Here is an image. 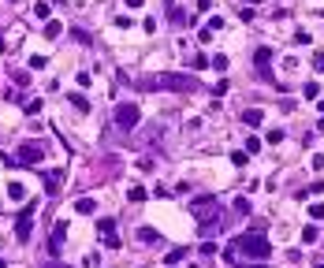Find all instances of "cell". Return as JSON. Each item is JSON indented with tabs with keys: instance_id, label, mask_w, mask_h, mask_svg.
I'll list each match as a JSON object with an SVG mask.
<instances>
[{
	"instance_id": "obj_15",
	"label": "cell",
	"mask_w": 324,
	"mask_h": 268,
	"mask_svg": "<svg viewBox=\"0 0 324 268\" xmlns=\"http://www.w3.org/2000/svg\"><path fill=\"white\" fill-rule=\"evenodd\" d=\"M8 198H11V201H23V198H26L23 183H11V186H8Z\"/></svg>"
},
{
	"instance_id": "obj_4",
	"label": "cell",
	"mask_w": 324,
	"mask_h": 268,
	"mask_svg": "<svg viewBox=\"0 0 324 268\" xmlns=\"http://www.w3.org/2000/svg\"><path fill=\"white\" fill-rule=\"evenodd\" d=\"M34 201L30 205H23V212H19V220H15V238L19 242H30V234H34Z\"/></svg>"
},
{
	"instance_id": "obj_14",
	"label": "cell",
	"mask_w": 324,
	"mask_h": 268,
	"mask_svg": "<svg viewBox=\"0 0 324 268\" xmlns=\"http://www.w3.org/2000/svg\"><path fill=\"white\" fill-rule=\"evenodd\" d=\"M302 97L317 100V97H321V86H317V82H306V86H302Z\"/></svg>"
},
{
	"instance_id": "obj_18",
	"label": "cell",
	"mask_w": 324,
	"mask_h": 268,
	"mask_svg": "<svg viewBox=\"0 0 324 268\" xmlns=\"http://www.w3.org/2000/svg\"><path fill=\"white\" fill-rule=\"evenodd\" d=\"M97 231H101V234H112V231H116V220H108V216L97 220Z\"/></svg>"
},
{
	"instance_id": "obj_23",
	"label": "cell",
	"mask_w": 324,
	"mask_h": 268,
	"mask_svg": "<svg viewBox=\"0 0 324 268\" xmlns=\"http://www.w3.org/2000/svg\"><path fill=\"white\" fill-rule=\"evenodd\" d=\"M309 216H313V220H324V201H313V205H309Z\"/></svg>"
},
{
	"instance_id": "obj_34",
	"label": "cell",
	"mask_w": 324,
	"mask_h": 268,
	"mask_svg": "<svg viewBox=\"0 0 324 268\" xmlns=\"http://www.w3.org/2000/svg\"><path fill=\"white\" fill-rule=\"evenodd\" d=\"M317 134H324V119H321V123H317Z\"/></svg>"
},
{
	"instance_id": "obj_2",
	"label": "cell",
	"mask_w": 324,
	"mask_h": 268,
	"mask_svg": "<svg viewBox=\"0 0 324 268\" xmlns=\"http://www.w3.org/2000/svg\"><path fill=\"white\" fill-rule=\"evenodd\" d=\"M145 90H175V93H194L197 90V78L194 75H171V71H164V75H149L142 78Z\"/></svg>"
},
{
	"instance_id": "obj_27",
	"label": "cell",
	"mask_w": 324,
	"mask_h": 268,
	"mask_svg": "<svg viewBox=\"0 0 324 268\" xmlns=\"http://www.w3.org/2000/svg\"><path fill=\"white\" fill-rule=\"evenodd\" d=\"M82 265H86V268H97V265H101V253H86Z\"/></svg>"
},
{
	"instance_id": "obj_8",
	"label": "cell",
	"mask_w": 324,
	"mask_h": 268,
	"mask_svg": "<svg viewBox=\"0 0 324 268\" xmlns=\"http://www.w3.org/2000/svg\"><path fill=\"white\" fill-rule=\"evenodd\" d=\"M60 179H64L60 171H45V190H49L52 198H56V190H60Z\"/></svg>"
},
{
	"instance_id": "obj_32",
	"label": "cell",
	"mask_w": 324,
	"mask_h": 268,
	"mask_svg": "<svg viewBox=\"0 0 324 268\" xmlns=\"http://www.w3.org/2000/svg\"><path fill=\"white\" fill-rule=\"evenodd\" d=\"M313 168H317V171H324V157H321V153L313 157Z\"/></svg>"
},
{
	"instance_id": "obj_9",
	"label": "cell",
	"mask_w": 324,
	"mask_h": 268,
	"mask_svg": "<svg viewBox=\"0 0 324 268\" xmlns=\"http://www.w3.org/2000/svg\"><path fill=\"white\" fill-rule=\"evenodd\" d=\"M254 64H257V71H264V67L272 64V49H257L254 52Z\"/></svg>"
},
{
	"instance_id": "obj_35",
	"label": "cell",
	"mask_w": 324,
	"mask_h": 268,
	"mask_svg": "<svg viewBox=\"0 0 324 268\" xmlns=\"http://www.w3.org/2000/svg\"><path fill=\"white\" fill-rule=\"evenodd\" d=\"M317 108H321V112H324V97H321V100H317Z\"/></svg>"
},
{
	"instance_id": "obj_6",
	"label": "cell",
	"mask_w": 324,
	"mask_h": 268,
	"mask_svg": "<svg viewBox=\"0 0 324 268\" xmlns=\"http://www.w3.org/2000/svg\"><path fill=\"white\" fill-rule=\"evenodd\" d=\"M242 123H246V127H261L264 123V112L261 108H246V112H242Z\"/></svg>"
},
{
	"instance_id": "obj_10",
	"label": "cell",
	"mask_w": 324,
	"mask_h": 268,
	"mask_svg": "<svg viewBox=\"0 0 324 268\" xmlns=\"http://www.w3.org/2000/svg\"><path fill=\"white\" fill-rule=\"evenodd\" d=\"M213 209H216L213 198H197V201H194V212H197V216H205V212H213Z\"/></svg>"
},
{
	"instance_id": "obj_22",
	"label": "cell",
	"mask_w": 324,
	"mask_h": 268,
	"mask_svg": "<svg viewBox=\"0 0 324 268\" xmlns=\"http://www.w3.org/2000/svg\"><path fill=\"white\" fill-rule=\"evenodd\" d=\"M197 253H205V257H213V253H220V250H216V242H213V238H205V242H201V250H197Z\"/></svg>"
},
{
	"instance_id": "obj_24",
	"label": "cell",
	"mask_w": 324,
	"mask_h": 268,
	"mask_svg": "<svg viewBox=\"0 0 324 268\" xmlns=\"http://www.w3.org/2000/svg\"><path fill=\"white\" fill-rule=\"evenodd\" d=\"M209 64H213V71H227V56H213Z\"/></svg>"
},
{
	"instance_id": "obj_11",
	"label": "cell",
	"mask_w": 324,
	"mask_h": 268,
	"mask_svg": "<svg viewBox=\"0 0 324 268\" xmlns=\"http://www.w3.org/2000/svg\"><path fill=\"white\" fill-rule=\"evenodd\" d=\"M138 238H142V242H161V231H153V227H138Z\"/></svg>"
},
{
	"instance_id": "obj_30",
	"label": "cell",
	"mask_w": 324,
	"mask_h": 268,
	"mask_svg": "<svg viewBox=\"0 0 324 268\" xmlns=\"http://www.w3.org/2000/svg\"><path fill=\"white\" fill-rule=\"evenodd\" d=\"M302 242H317V227H306V231H302Z\"/></svg>"
},
{
	"instance_id": "obj_1",
	"label": "cell",
	"mask_w": 324,
	"mask_h": 268,
	"mask_svg": "<svg viewBox=\"0 0 324 268\" xmlns=\"http://www.w3.org/2000/svg\"><path fill=\"white\" fill-rule=\"evenodd\" d=\"M239 253H246V257H254V261H268V253H272V242H268L261 231L235 234V238H231V246H227V261H235Z\"/></svg>"
},
{
	"instance_id": "obj_29",
	"label": "cell",
	"mask_w": 324,
	"mask_h": 268,
	"mask_svg": "<svg viewBox=\"0 0 324 268\" xmlns=\"http://www.w3.org/2000/svg\"><path fill=\"white\" fill-rule=\"evenodd\" d=\"M257 149H261V138H257V134H254V138H246V153H257Z\"/></svg>"
},
{
	"instance_id": "obj_33",
	"label": "cell",
	"mask_w": 324,
	"mask_h": 268,
	"mask_svg": "<svg viewBox=\"0 0 324 268\" xmlns=\"http://www.w3.org/2000/svg\"><path fill=\"white\" fill-rule=\"evenodd\" d=\"M142 4H145V0H127V8H142Z\"/></svg>"
},
{
	"instance_id": "obj_26",
	"label": "cell",
	"mask_w": 324,
	"mask_h": 268,
	"mask_svg": "<svg viewBox=\"0 0 324 268\" xmlns=\"http://www.w3.org/2000/svg\"><path fill=\"white\" fill-rule=\"evenodd\" d=\"M104 246H108V250H120V234H116V231L104 234Z\"/></svg>"
},
{
	"instance_id": "obj_37",
	"label": "cell",
	"mask_w": 324,
	"mask_h": 268,
	"mask_svg": "<svg viewBox=\"0 0 324 268\" xmlns=\"http://www.w3.org/2000/svg\"><path fill=\"white\" fill-rule=\"evenodd\" d=\"M246 268H264V265H246Z\"/></svg>"
},
{
	"instance_id": "obj_38",
	"label": "cell",
	"mask_w": 324,
	"mask_h": 268,
	"mask_svg": "<svg viewBox=\"0 0 324 268\" xmlns=\"http://www.w3.org/2000/svg\"><path fill=\"white\" fill-rule=\"evenodd\" d=\"M317 268H324V265H317Z\"/></svg>"
},
{
	"instance_id": "obj_3",
	"label": "cell",
	"mask_w": 324,
	"mask_h": 268,
	"mask_svg": "<svg viewBox=\"0 0 324 268\" xmlns=\"http://www.w3.org/2000/svg\"><path fill=\"white\" fill-rule=\"evenodd\" d=\"M116 127H120V131H134L138 127V119H142V108H138V104H130V100H123V104H116Z\"/></svg>"
},
{
	"instance_id": "obj_28",
	"label": "cell",
	"mask_w": 324,
	"mask_h": 268,
	"mask_svg": "<svg viewBox=\"0 0 324 268\" xmlns=\"http://www.w3.org/2000/svg\"><path fill=\"white\" fill-rule=\"evenodd\" d=\"M235 212H242V216H246V212H250V201H246V198H235Z\"/></svg>"
},
{
	"instance_id": "obj_20",
	"label": "cell",
	"mask_w": 324,
	"mask_h": 268,
	"mask_svg": "<svg viewBox=\"0 0 324 268\" xmlns=\"http://www.w3.org/2000/svg\"><path fill=\"white\" fill-rule=\"evenodd\" d=\"M23 112H26V116H37V112H41V100H26V104H23Z\"/></svg>"
},
{
	"instance_id": "obj_7",
	"label": "cell",
	"mask_w": 324,
	"mask_h": 268,
	"mask_svg": "<svg viewBox=\"0 0 324 268\" xmlns=\"http://www.w3.org/2000/svg\"><path fill=\"white\" fill-rule=\"evenodd\" d=\"M75 212H82V216H94V212H97V201H94V198H78V201H75Z\"/></svg>"
},
{
	"instance_id": "obj_17",
	"label": "cell",
	"mask_w": 324,
	"mask_h": 268,
	"mask_svg": "<svg viewBox=\"0 0 324 268\" xmlns=\"http://www.w3.org/2000/svg\"><path fill=\"white\" fill-rule=\"evenodd\" d=\"M71 104H75L78 112H90V100H86L82 93H71Z\"/></svg>"
},
{
	"instance_id": "obj_12",
	"label": "cell",
	"mask_w": 324,
	"mask_h": 268,
	"mask_svg": "<svg viewBox=\"0 0 324 268\" xmlns=\"http://www.w3.org/2000/svg\"><path fill=\"white\" fill-rule=\"evenodd\" d=\"M64 238H67V227H64V224H56V227H52V250H60V246H64Z\"/></svg>"
},
{
	"instance_id": "obj_36",
	"label": "cell",
	"mask_w": 324,
	"mask_h": 268,
	"mask_svg": "<svg viewBox=\"0 0 324 268\" xmlns=\"http://www.w3.org/2000/svg\"><path fill=\"white\" fill-rule=\"evenodd\" d=\"M45 268H67V265H45Z\"/></svg>"
},
{
	"instance_id": "obj_21",
	"label": "cell",
	"mask_w": 324,
	"mask_h": 268,
	"mask_svg": "<svg viewBox=\"0 0 324 268\" xmlns=\"http://www.w3.org/2000/svg\"><path fill=\"white\" fill-rule=\"evenodd\" d=\"M231 164H239V168H242V164H250V153H246V149H242V153L235 149V153H231Z\"/></svg>"
},
{
	"instance_id": "obj_19",
	"label": "cell",
	"mask_w": 324,
	"mask_h": 268,
	"mask_svg": "<svg viewBox=\"0 0 324 268\" xmlns=\"http://www.w3.org/2000/svg\"><path fill=\"white\" fill-rule=\"evenodd\" d=\"M34 15H37V19H45V23H49L52 8H49V4H45V0H41V4H34Z\"/></svg>"
},
{
	"instance_id": "obj_31",
	"label": "cell",
	"mask_w": 324,
	"mask_h": 268,
	"mask_svg": "<svg viewBox=\"0 0 324 268\" xmlns=\"http://www.w3.org/2000/svg\"><path fill=\"white\" fill-rule=\"evenodd\" d=\"M313 67H317V71H324V49L313 52Z\"/></svg>"
},
{
	"instance_id": "obj_16",
	"label": "cell",
	"mask_w": 324,
	"mask_h": 268,
	"mask_svg": "<svg viewBox=\"0 0 324 268\" xmlns=\"http://www.w3.org/2000/svg\"><path fill=\"white\" fill-rule=\"evenodd\" d=\"M45 37L56 41V37H60V23H52V19H49V23H45Z\"/></svg>"
},
{
	"instance_id": "obj_13",
	"label": "cell",
	"mask_w": 324,
	"mask_h": 268,
	"mask_svg": "<svg viewBox=\"0 0 324 268\" xmlns=\"http://www.w3.org/2000/svg\"><path fill=\"white\" fill-rule=\"evenodd\" d=\"M183 257H187V250H183V246H179V250H171V253H164V261H168V265H171V268L179 265V261H183Z\"/></svg>"
},
{
	"instance_id": "obj_5",
	"label": "cell",
	"mask_w": 324,
	"mask_h": 268,
	"mask_svg": "<svg viewBox=\"0 0 324 268\" xmlns=\"http://www.w3.org/2000/svg\"><path fill=\"white\" fill-rule=\"evenodd\" d=\"M41 160H45V145L41 142H23V145H19V168L41 164Z\"/></svg>"
},
{
	"instance_id": "obj_25",
	"label": "cell",
	"mask_w": 324,
	"mask_h": 268,
	"mask_svg": "<svg viewBox=\"0 0 324 268\" xmlns=\"http://www.w3.org/2000/svg\"><path fill=\"white\" fill-rule=\"evenodd\" d=\"M149 194H145V186H130V201H145Z\"/></svg>"
}]
</instances>
